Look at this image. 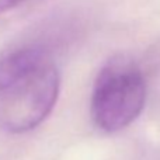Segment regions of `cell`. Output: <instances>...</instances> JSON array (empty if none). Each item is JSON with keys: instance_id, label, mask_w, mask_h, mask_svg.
<instances>
[{"instance_id": "obj_3", "label": "cell", "mask_w": 160, "mask_h": 160, "mask_svg": "<svg viewBox=\"0 0 160 160\" xmlns=\"http://www.w3.org/2000/svg\"><path fill=\"white\" fill-rule=\"evenodd\" d=\"M51 49L41 41H22L0 51V96L51 61Z\"/></svg>"}, {"instance_id": "obj_4", "label": "cell", "mask_w": 160, "mask_h": 160, "mask_svg": "<svg viewBox=\"0 0 160 160\" xmlns=\"http://www.w3.org/2000/svg\"><path fill=\"white\" fill-rule=\"evenodd\" d=\"M24 2L25 0H0V16L10 10H13V8L18 7V6Z\"/></svg>"}, {"instance_id": "obj_1", "label": "cell", "mask_w": 160, "mask_h": 160, "mask_svg": "<svg viewBox=\"0 0 160 160\" xmlns=\"http://www.w3.org/2000/svg\"><path fill=\"white\" fill-rule=\"evenodd\" d=\"M148 98V83L141 65L127 55L110 58L94 79L90 117L105 133L128 128L142 114Z\"/></svg>"}, {"instance_id": "obj_2", "label": "cell", "mask_w": 160, "mask_h": 160, "mask_svg": "<svg viewBox=\"0 0 160 160\" xmlns=\"http://www.w3.org/2000/svg\"><path fill=\"white\" fill-rule=\"evenodd\" d=\"M59 91V69L51 59L0 96V129L13 135L35 129L52 112Z\"/></svg>"}]
</instances>
